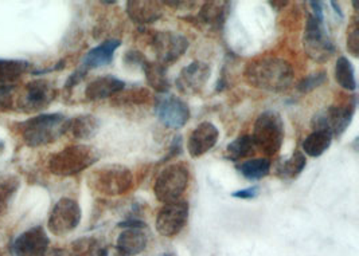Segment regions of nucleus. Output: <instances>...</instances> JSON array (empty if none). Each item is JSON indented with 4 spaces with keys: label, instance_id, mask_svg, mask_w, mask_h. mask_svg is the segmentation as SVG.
I'll list each match as a JSON object with an SVG mask.
<instances>
[{
    "label": "nucleus",
    "instance_id": "f257e3e1",
    "mask_svg": "<svg viewBox=\"0 0 359 256\" xmlns=\"http://www.w3.org/2000/svg\"><path fill=\"white\" fill-rule=\"evenodd\" d=\"M246 83L271 93H283L294 82V69L281 58H259L246 64L244 70Z\"/></svg>",
    "mask_w": 359,
    "mask_h": 256
},
{
    "label": "nucleus",
    "instance_id": "f03ea898",
    "mask_svg": "<svg viewBox=\"0 0 359 256\" xmlns=\"http://www.w3.org/2000/svg\"><path fill=\"white\" fill-rule=\"evenodd\" d=\"M69 118L60 113L39 114L19 124L23 143L30 148L53 144L66 134Z\"/></svg>",
    "mask_w": 359,
    "mask_h": 256
},
{
    "label": "nucleus",
    "instance_id": "7ed1b4c3",
    "mask_svg": "<svg viewBox=\"0 0 359 256\" xmlns=\"http://www.w3.org/2000/svg\"><path fill=\"white\" fill-rule=\"evenodd\" d=\"M100 159L97 150L89 145H70L51 156L50 172L55 176H76L95 165Z\"/></svg>",
    "mask_w": 359,
    "mask_h": 256
},
{
    "label": "nucleus",
    "instance_id": "20e7f679",
    "mask_svg": "<svg viewBox=\"0 0 359 256\" xmlns=\"http://www.w3.org/2000/svg\"><path fill=\"white\" fill-rule=\"evenodd\" d=\"M284 136V122L278 113L268 111L259 115L252 134L256 150L265 156H275L283 146Z\"/></svg>",
    "mask_w": 359,
    "mask_h": 256
},
{
    "label": "nucleus",
    "instance_id": "39448f33",
    "mask_svg": "<svg viewBox=\"0 0 359 256\" xmlns=\"http://www.w3.org/2000/svg\"><path fill=\"white\" fill-rule=\"evenodd\" d=\"M133 185V175L131 171L118 164H108L89 176V187L96 192L107 196H118L128 192Z\"/></svg>",
    "mask_w": 359,
    "mask_h": 256
},
{
    "label": "nucleus",
    "instance_id": "423d86ee",
    "mask_svg": "<svg viewBox=\"0 0 359 256\" xmlns=\"http://www.w3.org/2000/svg\"><path fill=\"white\" fill-rule=\"evenodd\" d=\"M303 48L309 58L318 64L327 62L335 54L337 48L327 30L325 16L309 15L303 36Z\"/></svg>",
    "mask_w": 359,
    "mask_h": 256
},
{
    "label": "nucleus",
    "instance_id": "0eeeda50",
    "mask_svg": "<svg viewBox=\"0 0 359 256\" xmlns=\"http://www.w3.org/2000/svg\"><path fill=\"white\" fill-rule=\"evenodd\" d=\"M190 180L189 166L183 162H175L165 166L156 177L154 184V193L163 204L180 200Z\"/></svg>",
    "mask_w": 359,
    "mask_h": 256
},
{
    "label": "nucleus",
    "instance_id": "6e6552de",
    "mask_svg": "<svg viewBox=\"0 0 359 256\" xmlns=\"http://www.w3.org/2000/svg\"><path fill=\"white\" fill-rule=\"evenodd\" d=\"M357 109V101L353 99L351 104L344 106H330L325 111L313 115L311 121L312 130H325L332 137H341L350 127L353 117Z\"/></svg>",
    "mask_w": 359,
    "mask_h": 256
},
{
    "label": "nucleus",
    "instance_id": "1a4fd4ad",
    "mask_svg": "<svg viewBox=\"0 0 359 256\" xmlns=\"http://www.w3.org/2000/svg\"><path fill=\"white\" fill-rule=\"evenodd\" d=\"M81 219L80 204L73 199L62 197L54 204L50 212L48 228L55 236H65L80 225Z\"/></svg>",
    "mask_w": 359,
    "mask_h": 256
},
{
    "label": "nucleus",
    "instance_id": "9d476101",
    "mask_svg": "<svg viewBox=\"0 0 359 256\" xmlns=\"http://www.w3.org/2000/svg\"><path fill=\"white\" fill-rule=\"evenodd\" d=\"M17 96L18 111L32 114L46 109L55 99L57 90L49 80H36L25 85Z\"/></svg>",
    "mask_w": 359,
    "mask_h": 256
},
{
    "label": "nucleus",
    "instance_id": "9b49d317",
    "mask_svg": "<svg viewBox=\"0 0 359 256\" xmlns=\"http://www.w3.org/2000/svg\"><path fill=\"white\" fill-rule=\"evenodd\" d=\"M189 46V39L180 32H155L152 38V48L156 55V62L165 67L180 59Z\"/></svg>",
    "mask_w": 359,
    "mask_h": 256
},
{
    "label": "nucleus",
    "instance_id": "f8f14e48",
    "mask_svg": "<svg viewBox=\"0 0 359 256\" xmlns=\"http://www.w3.org/2000/svg\"><path fill=\"white\" fill-rule=\"evenodd\" d=\"M189 203L186 200H177L164 204L156 218V229L164 238H175L187 225Z\"/></svg>",
    "mask_w": 359,
    "mask_h": 256
},
{
    "label": "nucleus",
    "instance_id": "ddd939ff",
    "mask_svg": "<svg viewBox=\"0 0 359 256\" xmlns=\"http://www.w3.org/2000/svg\"><path fill=\"white\" fill-rule=\"evenodd\" d=\"M155 113L164 127L170 129L184 127L191 115L189 105L182 98L168 94L158 98Z\"/></svg>",
    "mask_w": 359,
    "mask_h": 256
},
{
    "label": "nucleus",
    "instance_id": "4468645a",
    "mask_svg": "<svg viewBox=\"0 0 359 256\" xmlns=\"http://www.w3.org/2000/svg\"><path fill=\"white\" fill-rule=\"evenodd\" d=\"M50 239L42 225H36L18 236L13 250L17 256H46Z\"/></svg>",
    "mask_w": 359,
    "mask_h": 256
},
{
    "label": "nucleus",
    "instance_id": "2eb2a0df",
    "mask_svg": "<svg viewBox=\"0 0 359 256\" xmlns=\"http://www.w3.org/2000/svg\"><path fill=\"white\" fill-rule=\"evenodd\" d=\"M210 66L205 62H191L183 67L177 80V87L183 94L201 93L210 78Z\"/></svg>",
    "mask_w": 359,
    "mask_h": 256
},
{
    "label": "nucleus",
    "instance_id": "dca6fc26",
    "mask_svg": "<svg viewBox=\"0 0 359 256\" xmlns=\"http://www.w3.org/2000/svg\"><path fill=\"white\" fill-rule=\"evenodd\" d=\"M218 138H219V130L214 124L209 121L201 122L191 131V134L189 137L187 150L191 157H194V159L201 157L205 153H208L209 150H212L217 144Z\"/></svg>",
    "mask_w": 359,
    "mask_h": 256
},
{
    "label": "nucleus",
    "instance_id": "f3484780",
    "mask_svg": "<svg viewBox=\"0 0 359 256\" xmlns=\"http://www.w3.org/2000/svg\"><path fill=\"white\" fill-rule=\"evenodd\" d=\"M162 1L149 0H131L127 1V14L132 22L137 24H149L159 20L163 15Z\"/></svg>",
    "mask_w": 359,
    "mask_h": 256
},
{
    "label": "nucleus",
    "instance_id": "a211bd4d",
    "mask_svg": "<svg viewBox=\"0 0 359 256\" xmlns=\"http://www.w3.org/2000/svg\"><path fill=\"white\" fill-rule=\"evenodd\" d=\"M126 89V82L112 76L98 77L89 82L85 89V98L88 101H100L109 97L117 96Z\"/></svg>",
    "mask_w": 359,
    "mask_h": 256
},
{
    "label": "nucleus",
    "instance_id": "6ab92c4d",
    "mask_svg": "<svg viewBox=\"0 0 359 256\" xmlns=\"http://www.w3.org/2000/svg\"><path fill=\"white\" fill-rule=\"evenodd\" d=\"M146 227H127L117 238L116 248L126 255L142 254L147 248L148 236L144 232Z\"/></svg>",
    "mask_w": 359,
    "mask_h": 256
},
{
    "label": "nucleus",
    "instance_id": "aec40b11",
    "mask_svg": "<svg viewBox=\"0 0 359 256\" xmlns=\"http://www.w3.org/2000/svg\"><path fill=\"white\" fill-rule=\"evenodd\" d=\"M121 46V42L118 39H108L102 43H100L96 48L89 50L86 55L83 57L81 67L86 71L108 66L114 61L116 50Z\"/></svg>",
    "mask_w": 359,
    "mask_h": 256
},
{
    "label": "nucleus",
    "instance_id": "412c9836",
    "mask_svg": "<svg viewBox=\"0 0 359 256\" xmlns=\"http://www.w3.org/2000/svg\"><path fill=\"white\" fill-rule=\"evenodd\" d=\"M229 10V1H205L196 17L201 20V23L209 26L212 30H219L226 22Z\"/></svg>",
    "mask_w": 359,
    "mask_h": 256
},
{
    "label": "nucleus",
    "instance_id": "4be33fe9",
    "mask_svg": "<svg viewBox=\"0 0 359 256\" xmlns=\"http://www.w3.org/2000/svg\"><path fill=\"white\" fill-rule=\"evenodd\" d=\"M100 122L95 115L83 114L74 118H69L66 134H70L76 140H90L96 136Z\"/></svg>",
    "mask_w": 359,
    "mask_h": 256
},
{
    "label": "nucleus",
    "instance_id": "5701e85b",
    "mask_svg": "<svg viewBox=\"0 0 359 256\" xmlns=\"http://www.w3.org/2000/svg\"><path fill=\"white\" fill-rule=\"evenodd\" d=\"M142 70L144 71L147 83L158 93L165 94L168 93L171 85L167 77V67L158 62H149L146 61V64L142 66Z\"/></svg>",
    "mask_w": 359,
    "mask_h": 256
},
{
    "label": "nucleus",
    "instance_id": "b1692460",
    "mask_svg": "<svg viewBox=\"0 0 359 256\" xmlns=\"http://www.w3.org/2000/svg\"><path fill=\"white\" fill-rule=\"evenodd\" d=\"M332 138L334 137L328 131L312 130L302 144L303 152L310 157H320L332 144Z\"/></svg>",
    "mask_w": 359,
    "mask_h": 256
},
{
    "label": "nucleus",
    "instance_id": "393cba45",
    "mask_svg": "<svg viewBox=\"0 0 359 256\" xmlns=\"http://www.w3.org/2000/svg\"><path fill=\"white\" fill-rule=\"evenodd\" d=\"M256 153V145L252 136H240L226 146L225 157L230 161H241Z\"/></svg>",
    "mask_w": 359,
    "mask_h": 256
},
{
    "label": "nucleus",
    "instance_id": "a878e982",
    "mask_svg": "<svg viewBox=\"0 0 359 256\" xmlns=\"http://www.w3.org/2000/svg\"><path fill=\"white\" fill-rule=\"evenodd\" d=\"M335 80L338 85L347 92H355L357 90V80H355V70L354 66L346 57H339L335 70H334Z\"/></svg>",
    "mask_w": 359,
    "mask_h": 256
},
{
    "label": "nucleus",
    "instance_id": "bb28decb",
    "mask_svg": "<svg viewBox=\"0 0 359 256\" xmlns=\"http://www.w3.org/2000/svg\"><path fill=\"white\" fill-rule=\"evenodd\" d=\"M30 69V64L18 59H0V85L15 83Z\"/></svg>",
    "mask_w": 359,
    "mask_h": 256
},
{
    "label": "nucleus",
    "instance_id": "cd10ccee",
    "mask_svg": "<svg viewBox=\"0 0 359 256\" xmlns=\"http://www.w3.org/2000/svg\"><path fill=\"white\" fill-rule=\"evenodd\" d=\"M237 169L246 180H250V181L262 180L264 177L268 176L271 172V161L266 157L250 159L238 164Z\"/></svg>",
    "mask_w": 359,
    "mask_h": 256
},
{
    "label": "nucleus",
    "instance_id": "c85d7f7f",
    "mask_svg": "<svg viewBox=\"0 0 359 256\" xmlns=\"http://www.w3.org/2000/svg\"><path fill=\"white\" fill-rule=\"evenodd\" d=\"M307 165V160H306V156L296 150L290 159H287L285 161H283L278 168V177H281L283 180H294L296 177L299 176L303 169L306 168Z\"/></svg>",
    "mask_w": 359,
    "mask_h": 256
},
{
    "label": "nucleus",
    "instance_id": "c756f323",
    "mask_svg": "<svg viewBox=\"0 0 359 256\" xmlns=\"http://www.w3.org/2000/svg\"><path fill=\"white\" fill-rule=\"evenodd\" d=\"M20 187V181L14 175L0 177V215L6 213Z\"/></svg>",
    "mask_w": 359,
    "mask_h": 256
},
{
    "label": "nucleus",
    "instance_id": "7c9ffc66",
    "mask_svg": "<svg viewBox=\"0 0 359 256\" xmlns=\"http://www.w3.org/2000/svg\"><path fill=\"white\" fill-rule=\"evenodd\" d=\"M327 80H328L327 78V73L323 71V70L322 71L311 73L310 76L304 77L303 80L297 83V90L302 94H307V93L313 92L315 89H319L322 85L326 83Z\"/></svg>",
    "mask_w": 359,
    "mask_h": 256
},
{
    "label": "nucleus",
    "instance_id": "2f4dec72",
    "mask_svg": "<svg viewBox=\"0 0 359 256\" xmlns=\"http://www.w3.org/2000/svg\"><path fill=\"white\" fill-rule=\"evenodd\" d=\"M347 50L354 57H359V24L358 16L353 17V22L350 23L347 29Z\"/></svg>",
    "mask_w": 359,
    "mask_h": 256
},
{
    "label": "nucleus",
    "instance_id": "473e14b6",
    "mask_svg": "<svg viewBox=\"0 0 359 256\" xmlns=\"http://www.w3.org/2000/svg\"><path fill=\"white\" fill-rule=\"evenodd\" d=\"M15 83L0 85V111H8L14 105V97L17 96Z\"/></svg>",
    "mask_w": 359,
    "mask_h": 256
},
{
    "label": "nucleus",
    "instance_id": "72a5a7b5",
    "mask_svg": "<svg viewBox=\"0 0 359 256\" xmlns=\"http://www.w3.org/2000/svg\"><path fill=\"white\" fill-rule=\"evenodd\" d=\"M147 58L137 50L133 51H128L124 57V62L127 66H133V67H142L143 64H146Z\"/></svg>",
    "mask_w": 359,
    "mask_h": 256
},
{
    "label": "nucleus",
    "instance_id": "f704fd0d",
    "mask_svg": "<svg viewBox=\"0 0 359 256\" xmlns=\"http://www.w3.org/2000/svg\"><path fill=\"white\" fill-rule=\"evenodd\" d=\"M86 74H88V71L83 69V67H79L69 78L66 80L65 87L66 89H72V87H74V86H77L80 82L83 80V78L86 77Z\"/></svg>",
    "mask_w": 359,
    "mask_h": 256
},
{
    "label": "nucleus",
    "instance_id": "c9c22d12",
    "mask_svg": "<svg viewBox=\"0 0 359 256\" xmlns=\"http://www.w3.org/2000/svg\"><path fill=\"white\" fill-rule=\"evenodd\" d=\"M259 193H260V188H259L257 185H255V187H249V188H245V190H241V191L233 192L231 193V196H233V197H236V199L252 200V199L257 197V196H259Z\"/></svg>",
    "mask_w": 359,
    "mask_h": 256
},
{
    "label": "nucleus",
    "instance_id": "e433bc0d",
    "mask_svg": "<svg viewBox=\"0 0 359 256\" xmlns=\"http://www.w3.org/2000/svg\"><path fill=\"white\" fill-rule=\"evenodd\" d=\"M182 153V140L180 137H175L172 144L170 145V150H168V155L164 157V161H168L170 159H174L177 156H180Z\"/></svg>",
    "mask_w": 359,
    "mask_h": 256
},
{
    "label": "nucleus",
    "instance_id": "4c0bfd02",
    "mask_svg": "<svg viewBox=\"0 0 359 256\" xmlns=\"http://www.w3.org/2000/svg\"><path fill=\"white\" fill-rule=\"evenodd\" d=\"M46 256H72L70 253H67L65 250H51Z\"/></svg>",
    "mask_w": 359,
    "mask_h": 256
},
{
    "label": "nucleus",
    "instance_id": "58836bf2",
    "mask_svg": "<svg viewBox=\"0 0 359 256\" xmlns=\"http://www.w3.org/2000/svg\"><path fill=\"white\" fill-rule=\"evenodd\" d=\"M269 4L273 7V8H278V7H285L288 3L287 1H269Z\"/></svg>",
    "mask_w": 359,
    "mask_h": 256
},
{
    "label": "nucleus",
    "instance_id": "ea45409f",
    "mask_svg": "<svg viewBox=\"0 0 359 256\" xmlns=\"http://www.w3.org/2000/svg\"><path fill=\"white\" fill-rule=\"evenodd\" d=\"M114 256H128V255H126V254H124V253H121V251H120V250H117V248H116V253H114Z\"/></svg>",
    "mask_w": 359,
    "mask_h": 256
},
{
    "label": "nucleus",
    "instance_id": "a19ab883",
    "mask_svg": "<svg viewBox=\"0 0 359 256\" xmlns=\"http://www.w3.org/2000/svg\"><path fill=\"white\" fill-rule=\"evenodd\" d=\"M162 256H172V255H162Z\"/></svg>",
    "mask_w": 359,
    "mask_h": 256
}]
</instances>
